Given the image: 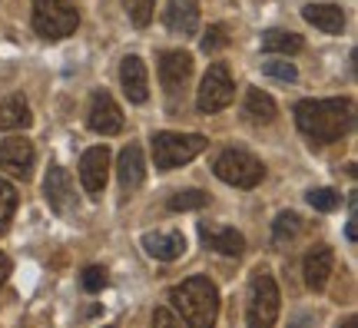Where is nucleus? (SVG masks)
Wrapping results in <instances>:
<instances>
[{
    "instance_id": "nucleus-7",
    "label": "nucleus",
    "mask_w": 358,
    "mask_h": 328,
    "mask_svg": "<svg viewBox=\"0 0 358 328\" xmlns=\"http://www.w3.org/2000/svg\"><path fill=\"white\" fill-rule=\"evenodd\" d=\"M236 97V87H232V76L229 70L222 64H213L209 66V73L203 76V87H199V97H196V106L203 110V113H219V110H226Z\"/></svg>"
},
{
    "instance_id": "nucleus-1",
    "label": "nucleus",
    "mask_w": 358,
    "mask_h": 328,
    "mask_svg": "<svg viewBox=\"0 0 358 328\" xmlns=\"http://www.w3.org/2000/svg\"><path fill=\"white\" fill-rule=\"evenodd\" d=\"M299 129L315 143H338L355 123L352 100H302L295 106Z\"/></svg>"
},
{
    "instance_id": "nucleus-18",
    "label": "nucleus",
    "mask_w": 358,
    "mask_h": 328,
    "mask_svg": "<svg viewBox=\"0 0 358 328\" xmlns=\"http://www.w3.org/2000/svg\"><path fill=\"white\" fill-rule=\"evenodd\" d=\"M199 236H203V242L209 245V249H216V252L222 255H243L245 249V239L236 232V229H226V226H199Z\"/></svg>"
},
{
    "instance_id": "nucleus-13",
    "label": "nucleus",
    "mask_w": 358,
    "mask_h": 328,
    "mask_svg": "<svg viewBox=\"0 0 358 328\" xmlns=\"http://www.w3.org/2000/svg\"><path fill=\"white\" fill-rule=\"evenodd\" d=\"M332 265H335V255L329 245H315L312 252L306 255V265H302V276H306V285L312 292H322L325 282L332 276Z\"/></svg>"
},
{
    "instance_id": "nucleus-21",
    "label": "nucleus",
    "mask_w": 358,
    "mask_h": 328,
    "mask_svg": "<svg viewBox=\"0 0 358 328\" xmlns=\"http://www.w3.org/2000/svg\"><path fill=\"white\" fill-rule=\"evenodd\" d=\"M34 123V116H30V106L24 100H3L0 103V129H27Z\"/></svg>"
},
{
    "instance_id": "nucleus-3",
    "label": "nucleus",
    "mask_w": 358,
    "mask_h": 328,
    "mask_svg": "<svg viewBox=\"0 0 358 328\" xmlns=\"http://www.w3.org/2000/svg\"><path fill=\"white\" fill-rule=\"evenodd\" d=\"M206 150V136L199 133H156L153 136V163L159 173L196 159Z\"/></svg>"
},
{
    "instance_id": "nucleus-16",
    "label": "nucleus",
    "mask_w": 358,
    "mask_h": 328,
    "mask_svg": "<svg viewBox=\"0 0 358 328\" xmlns=\"http://www.w3.org/2000/svg\"><path fill=\"white\" fill-rule=\"evenodd\" d=\"M120 80H123V90L133 103H146L150 97V80H146V64L140 57H127L120 64Z\"/></svg>"
},
{
    "instance_id": "nucleus-8",
    "label": "nucleus",
    "mask_w": 358,
    "mask_h": 328,
    "mask_svg": "<svg viewBox=\"0 0 358 328\" xmlns=\"http://www.w3.org/2000/svg\"><path fill=\"white\" fill-rule=\"evenodd\" d=\"M87 123H90V129H93V133H100V136H116V133L123 129V113H120L116 100L110 97V93H106V90L93 93Z\"/></svg>"
},
{
    "instance_id": "nucleus-17",
    "label": "nucleus",
    "mask_w": 358,
    "mask_h": 328,
    "mask_svg": "<svg viewBox=\"0 0 358 328\" xmlns=\"http://www.w3.org/2000/svg\"><path fill=\"white\" fill-rule=\"evenodd\" d=\"M116 176H120V186H123V192H136L143 186L146 166H143V150H140V146H127V150L120 152Z\"/></svg>"
},
{
    "instance_id": "nucleus-15",
    "label": "nucleus",
    "mask_w": 358,
    "mask_h": 328,
    "mask_svg": "<svg viewBox=\"0 0 358 328\" xmlns=\"http://www.w3.org/2000/svg\"><path fill=\"white\" fill-rule=\"evenodd\" d=\"M166 27L173 34H182V37L196 34V30H199V3H196V0H169Z\"/></svg>"
},
{
    "instance_id": "nucleus-19",
    "label": "nucleus",
    "mask_w": 358,
    "mask_h": 328,
    "mask_svg": "<svg viewBox=\"0 0 358 328\" xmlns=\"http://www.w3.org/2000/svg\"><path fill=\"white\" fill-rule=\"evenodd\" d=\"M312 27H319L325 34H342V27H345V13L342 7H335V3H308L306 10H302Z\"/></svg>"
},
{
    "instance_id": "nucleus-2",
    "label": "nucleus",
    "mask_w": 358,
    "mask_h": 328,
    "mask_svg": "<svg viewBox=\"0 0 358 328\" xmlns=\"http://www.w3.org/2000/svg\"><path fill=\"white\" fill-rule=\"evenodd\" d=\"M169 302L179 312L182 322H189L192 328H209L219 315V292L206 276H192L182 285L169 292Z\"/></svg>"
},
{
    "instance_id": "nucleus-28",
    "label": "nucleus",
    "mask_w": 358,
    "mask_h": 328,
    "mask_svg": "<svg viewBox=\"0 0 358 328\" xmlns=\"http://www.w3.org/2000/svg\"><path fill=\"white\" fill-rule=\"evenodd\" d=\"M206 53H216V50H226L229 47V37H226V27H209L206 30V37H203V43H199Z\"/></svg>"
},
{
    "instance_id": "nucleus-10",
    "label": "nucleus",
    "mask_w": 358,
    "mask_h": 328,
    "mask_svg": "<svg viewBox=\"0 0 358 328\" xmlns=\"http://www.w3.org/2000/svg\"><path fill=\"white\" fill-rule=\"evenodd\" d=\"M106 173H110V150L106 146H93L83 152L80 159V183L90 196H100L106 186Z\"/></svg>"
},
{
    "instance_id": "nucleus-22",
    "label": "nucleus",
    "mask_w": 358,
    "mask_h": 328,
    "mask_svg": "<svg viewBox=\"0 0 358 328\" xmlns=\"http://www.w3.org/2000/svg\"><path fill=\"white\" fill-rule=\"evenodd\" d=\"M262 50L266 53H299L302 50V37L292 30H266L262 34Z\"/></svg>"
},
{
    "instance_id": "nucleus-23",
    "label": "nucleus",
    "mask_w": 358,
    "mask_h": 328,
    "mask_svg": "<svg viewBox=\"0 0 358 328\" xmlns=\"http://www.w3.org/2000/svg\"><path fill=\"white\" fill-rule=\"evenodd\" d=\"M17 213V190L7 179H0V236L10 229V219Z\"/></svg>"
},
{
    "instance_id": "nucleus-6",
    "label": "nucleus",
    "mask_w": 358,
    "mask_h": 328,
    "mask_svg": "<svg viewBox=\"0 0 358 328\" xmlns=\"http://www.w3.org/2000/svg\"><path fill=\"white\" fill-rule=\"evenodd\" d=\"M213 169H216V176L222 179V183H229V186H236V190H252V186H259L262 176H266L262 163H259L252 152H245V150L219 152V159H216Z\"/></svg>"
},
{
    "instance_id": "nucleus-9",
    "label": "nucleus",
    "mask_w": 358,
    "mask_h": 328,
    "mask_svg": "<svg viewBox=\"0 0 358 328\" xmlns=\"http://www.w3.org/2000/svg\"><path fill=\"white\" fill-rule=\"evenodd\" d=\"M34 159H37V152H34V143H30V139L10 136L0 143V169H7L10 176L27 179L30 169H34Z\"/></svg>"
},
{
    "instance_id": "nucleus-30",
    "label": "nucleus",
    "mask_w": 358,
    "mask_h": 328,
    "mask_svg": "<svg viewBox=\"0 0 358 328\" xmlns=\"http://www.w3.org/2000/svg\"><path fill=\"white\" fill-rule=\"evenodd\" d=\"M103 285H106V269H103V265H90V269H83V289L100 292Z\"/></svg>"
},
{
    "instance_id": "nucleus-31",
    "label": "nucleus",
    "mask_w": 358,
    "mask_h": 328,
    "mask_svg": "<svg viewBox=\"0 0 358 328\" xmlns=\"http://www.w3.org/2000/svg\"><path fill=\"white\" fill-rule=\"evenodd\" d=\"M153 322H156V325H176V322H179V315H173V312H166V308H159V312H156V315H153Z\"/></svg>"
},
{
    "instance_id": "nucleus-26",
    "label": "nucleus",
    "mask_w": 358,
    "mask_h": 328,
    "mask_svg": "<svg viewBox=\"0 0 358 328\" xmlns=\"http://www.w3.org/2000/svg\"><path fill=\"white\" fill-rule=\"evenodd\" d=\"M123 7H127V13H129V20H133V24L146 27L150 20H153L156 0H123Z\"/></svg>"
},
{
    "instance_id": "nucleus-27",
    "label": "nucleus",
    "mask_w": 358,
    "mask_h": 328,
    "mask_svg": "<svg viewBox=\"0 0 358 328\" xmlns=\"http://www.w3.org/2000/svg\"><path fill=\"white\" fill-rule=\"evenodd\" d=\"M338 192L335 190H312L308 192V206L312 209H319V213H332V209H338Z\"/></svg>"
},
{
    "instance_id": "nucleus-29",
    "label": "nucleus",
    "mask_w": 358,
    "mask_h": 328,
    "mask_svg": "<svg viewBox=\"0 0 358 328\" xmlns=\"http://www.w3.org/2000/svg\"><path fill=\"white\" fill-rule=\"evenodd\" d=\"M262 73L275 76V80H285V83H292L295 76H299V70H295L289 60H266V64H262Z\"/></svg>"
},
{
    "instance_id": "nucleus-4",
    "label": "nucleus",
    "mask_w": 358,
    "mask_h": 328,
    "mask_svg": "<svg viewBox=\"0 0 358 328\" xmlns=\"http://www.w3.org/2000/svg\"><path fill=\"white\" fill-rule=\"evenodd\" d=\"M80 27V13L70 0H34V30L47 40H64Z\"/></svg>"
},
{
    "instance_id": "nucleus-24",
    "label": "nucleus",
    "mask_w": 358,
    "mask_h": 328,
    "mask_svg": "<svg viewBox=\"0 0 358 328\" xmlns=\"http://www.w3.org/2000/svg\"><path fill=\"white\" fill-rule=\"evenodd\" d=\"M209 196L199 190H186V192H176V196H169V209L173 213H189V209H203Z\"/></svg>"
},
{
    "instance_id": "nucleus-5",
    "label": "nucleus",
    "mask_w": 358,
    "mask_h": 328,
    "mask_svg": "<svg viewBox=\"0 0 358 328\" xmlns=\"http://www.w3.org/2000/svg\"><path fill=\"white\" fill-rule=\"evenodd\" d=\"M245 318H249L252 328H268V325H275V318H279V285H275V278L268 276L266 269L252 272Z\"/></svg>"
},
{
    "instance_id": "nucleus-20",
    "label": "nucleus",
    "mask_w": 358,
    "mask_h": 328,
    "mask_svg": "<svg viewBox=\"0 0 358 328\" xmlns=\"http://www.w3.org/2000/svg\"><path fill=\"white\" fill-rule=\"evenodd\" d=\"M275 100L268 97V93H262V90H249L245 93V116L252 120V123H272L275 120Z\"/></svg>"
},
{
    "instance_id": "nucleus-25",
    "label": "nucleus",
    "mask_w": 358,
    "mask_h": 328,
    "mask_svg": "<svg viewBox=\"0 0 358 328\" xmlns=\"http://www.w3.org/2000/svg\"><path fill=\"white\" fill-rule=\"evenodd\" d=\"M295 236H299V215H295V213H282L279 219H275V226H272V239H275V245L295 239Z\"/></svg>"
},
{
    "instance_id": "nucleus-11",
    "label": "nucleus",
    "mask_w": 358,
    "mask_h": 328,
    "mask_svg": "<svg viewBox=\"0 0 358 328\" xmlns=\"http://www.w3.org/2000/svg\"><path fill=\"white\" fill-rule=\"evenodd\" d=\"M192 76V57L182 50H166L159 57V83L166 93H179Z\"/></svg>"
},
{
    "instance_id": "nucleus-12",
    "label": "nucleus",
    "mask_w": 358,
    "mask_h": 328,
    "mask_svg": "<svg viewBox=\"0 0 358 328\" xmlns=\"http://www.w3.org/2000/svg\"><path fill=\"white\" fill-rule=\"evenodd\" d=\"M43 196L50 202L53 213H70L73 209V183L64 166H50V173L43 179Z\"/></svg>"
},
{
    "instance_id": "nucleus-32",
    "label": "nucleus",
    "mask_w": 358,
    "mask_h": 328,
    "mask_svg": "<svg viewBox=\"0 0 358 328\" xmlns=\"http://www.w3.org/2000/svg\"><path fill=\"white\" fill-rule=\"evenodd\" d=\"M7 276H10V259L0 252V289H3V282H7Z\"/></svg>"
},
{
    "instance_id": "nucleus-14",
    "label": "nucleus",
    "mask_w": 358,
    "mask_h": 328,
    "mask_svg": "<svg viewBox=\"0 0 358 328\" xmlns=\"http://www.w3.org/2000/svg\"><path fill=\"white\" fill-rule=\"evenodd\" d=\"M143 249L153 259H159V262H173V259L186 252V236L176 232V229L173 232H146L143 236Z\"/></svg>"
}]
</instances>
